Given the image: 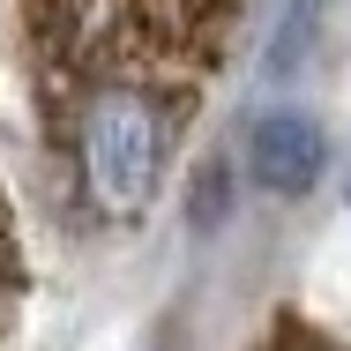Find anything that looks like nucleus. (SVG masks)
<instances>
[{
	"instance_id": "f257e3e1",
	"label": "nucleus",
	"mask_w": 351,
	"mask_h": 351,
	"mask_svg": "<svg viewBox=\"0 0 351 351\" xmlns=\"http://www.w3.org/2000/svg\"><path fill=\"white\" fill-rule=\"evenodd\" d=\"M30 97L82 224L135 232L224 75L247 0H15Z\"/></svg>"
},
{
	"instance_id": "f03ea898",
	"label": "nucleus",
	"mask_w": 351,
	"mask_h": 351,
	"mask_svg": "<svg viewBox=\"0 0 351 351\" xmlns=\"http://www.w3.org/2000/svg\"><path fill=\"white\" fill-rule=\"evenodd\" d=\"M247 172H254V187L277 195V202L314 195L322 172H329V135H322V120L299 112V105H269V112L247 128Z\"/></svg>"
},
{
	"instance_id": "7ed1b4c3",
	"label": "nucleus",
	"mask_w": 351,
	"mask_h": 351,
	"mask_svg": "<svg viewBox=\"0 0 351 351\" xmlns=\"http://www.w3.org/2000/svg\"><path fill=\"white\" fill-rule=\"evenodd\" d=\"M23 291H30V269H23L15 210H8V187H0V337L15 329V314H23Z\"/></svg>"
},
{
	"instance_id": "20e7f679",
	"label": "nucleus",
	"mask_w": 351,
	"mask_h": 351,
	"mask_svg": "<svg viewBox=\"0 0 351 351\" xmlns=\"http://www.w3.org/2000/svg\"><path fill=\"white\" fill-rule=\"evenodd\" d=\"M254 351H351V344H337L329 329H314V322H299V314H277V322L254 337Z\"/></svg>"
},
{
	"instance_id": "39448f33",
	"label": "nucleus",
	"mask_w": 351,
	"mask_h": 351,
	"mask_svg": "<svg viewBox=\"0 0 351 351\" xmlns=\"http://www.w3.org/2000/svg\"><path fill=\"white\" fill-rule=\"evenodd\" d=\"M306 38H314V0H291V8H284V38L269 45V82H284V75L299 68Z\"/></svg>"
},
{
	"instance_id": "423d86ee",
	"label": "nucleus",
	"mask_w": 351,
	"mask_h": 351,
	"mask_svg": "<svg viewBox=\"0 0 351 351\" xmlns=\"http://www.w3.org/2000/svg\"><path fill=\"white\" fill-rule=\"evenodd\" d=\"M224 202H232V172L224 165H202V180H195V232H210L217 217H224Z\"/></svg>"
}]
</instances>
